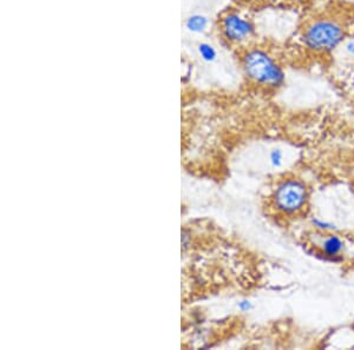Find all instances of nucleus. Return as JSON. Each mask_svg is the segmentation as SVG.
<instances>
[{"label":"nucleus","instance_id":"obj_9","mask_svg":"<svg viewBox=\"0 0 354 350\" xmlns=\"http://www.w3.org/2000/svg\"><path fill=\"white\" fill-rule=\"evenodd\" d=\"M312 224L314 225L316 229L321 230V231H332L335 230V225L333 223L321 220V218H313Z\"/></svg>","mask_w":354,"mask_h":350},{"label":"nucleus","instance_id":"obj_7","mask_svg":"<svg viewBox=\"0 0 354 350\" xmlns=\"http://www.w3.org/2000/svg\"><path fill=\"white\" fill-rule=\"evenodd\" d=\"M196 51H197V56L203 60L204 63H215L219 59V51L210 43L201 42L196 47Z\"/></svg>","mask_w":354,"mask_h":350},{"label":"nucleus","instance_id":"obj_1","mask_svg":"<svg viewBox=\"0 0 354 350\" xmlns=\"http://www.w3.org/2000/svg\"><path fill=\"white\" fill-rule=\"evenodd\" d=\"M346 39L342 19L333 16H319L306 23L301 31L304 45L314 54H327L340 47Z\"/></svg>","mask_w":354,"mask_h":350},{"label":"nucleus","instance_id":"obj_6","mask_svg":"<svg viewBox=\"0 0 354 350\" xmlns=\"http://www.w3.org/2000/svg\"><path fill=\"white\" fill-rule=\"evenodd\" d=\"M209 19L207 16L195 13L186 21V27L192 34H202L206 30L208 29Z\"/></svg>","mask_w":354,"mask_h":350},{"label":"nucleus","instance_id":"obj_10","mask_svg":"<svg viewBox=\"0 0 354 350\" xmlns=\"http://www.w3.org/2000/svg\"><path fill=\"white\" fill-rule=\"evenodd\" d=\"M283 151L280 149H274L271 151L269 154V161H271L272 165L275 167H279L283 164Z\"/></svg>","mask_w":354,"mask_h":350},{"label":"nucleus","instance_id":"obj_8","mask_svg":"<svg viewBox=\"0 0 354 350\" xmlns=\"http://www.w3.org/2000/svg\"><path fill=\"white\" fill-rule=\"evenodd\" d=\"M340 50L346 58L354 59V39H345L340 45Z\"/></svg>","mask_w":354,"mask_h":350},{"label":"nucleus","instance_id":"obj_2","mask_svg":"<svg viewBox=\"0 0 354 350\" xmlns=\"http://www.w3.org/2000/svg\"><path fill=\"white\" fill-rule=\"evenodd\" d=\"M242 69L252 82L265 88H280L286 75L273 54L261 47H252L242 54Z\"/></svg>","mask_w":354,"mask_h":350},{"label":"nucleus","instance_id":"obj_5","mask_svg":"<svg viewBox=\"0 0 354 350\" xmlns=\"http://www.w3.org/2000/svg\"><path fill=\"white\" fill-rule=\"evenodd\" d=\"M344 248H345L344 241L338 235H329L322 242V253L331 259H335L337 256L342 254Z\"/></svg>","mask_w":354,"mask_h":350},{"label":"nucleus","instance_id":"obj_12","mask_svg":"<svg viewBox=\"0 0 354 350\" xmlns=\"http://www.w3.org/2000/svg\"><path fill=\"white\" fill-rule=\"evenodd\" d=\"M239 308L241 309L242 312H248L252 308V303L250 301H242L241 303L239 305Z\"/></svg>","mask_w":354,"mask_h":350},{"label":"nucleus","instance_id":"obj_3","mask_svg":"<svg viewBox=\"0 0 354 350\" xmlns=\"http://www.w3.org/2000/svg\"><path fill=\"white\" fill-rule=\"evenodd\" d=\"M309 200V189L304 182L296 178H288L281 182L275 189L274 205L283 213L292 215L299 213Z\"/></svg>","mask_w":354,"mask_h":350},{"label":"nucleus","instance_id":"obj_11","mask_svg":"<svg viewBox=\"0 0 354 350\" xmlns=\"http://www.w3.org/2000/svg\"><path fill=\"white\" fill-rule=\"evenodd\" d=\"M272 1L276 4L294 5L304 3L305 0H272Z\"/></svg>","mask_w":354,"mask_h":350},{"label":"nucleus","instance_id":"obj_4","mask_svg":"<svg viewBox=\"0 0 354 350\" xmlns=\"http://www.w3.org/2000/svg\"><path fill=\"white\" fill-rule=\"evenodd\" d=\"M220 31L227 42L242 45L254 36V24L238 11H228L220 19Z\"/></svg>","mask_w":354,"mask_h":350}]
</instances>
